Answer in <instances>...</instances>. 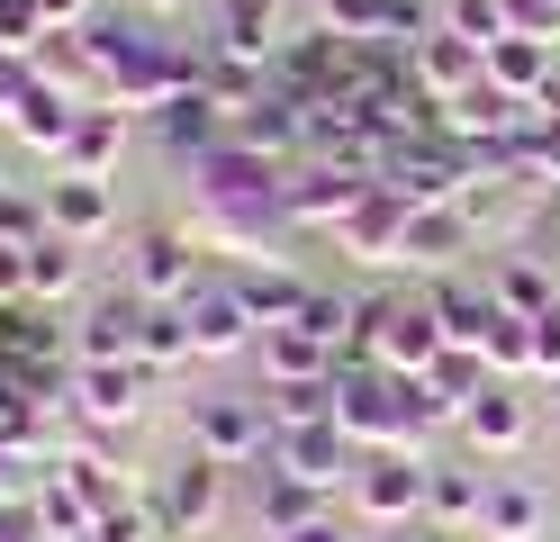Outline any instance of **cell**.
<instances>
[{
	"label": "cell",
	"mask_w": 560,
	"mask_h": 542,
	"mask_svg": "<svg viewBox=\"0 0 560 542\" xmlns=\"http://www.w3.org/2000/svg\"><path fill=\"white\" fill-rule=\"evenodd\" d=\"M82 36H91V64H100V100H109V108H136V118H145L154 100H172V91L190 82V55L172 46V36H154L145 19H127L118 0H109V10H100Z\"/></svg>",
	"instance_id": "obj_1"
},
{
	"label": "cell",
	"mask_w": 560,
	"mask_h": 542,
	"mask_svg": "<svg viewBox=\"0 0 560 542\" xmlns=\"http://www.w3.org/2000/svg\"><path fill=\"white\" fill-rule=\"evenodd\" d=\"M452 344H443V325H434V308H425V289H362V335H353V353L343 361H371V371H389V380H425L434 361H443Z\"/></svg>",
	"instance_id": "obj_2"
},
{
	"label": "cell",
	"mask_w": 560,
	"mask_h": 542,
	"mask_svg": "<svg viewBox=\"0 0 560 542\" xmlns=\"http://www.w3.org/2000/svg\"><path fill=\"white\" fill-rule=\"evenodd\" d=\"M425 488H434V452L425 443H407V452H362L353 470V524L371 533H407V524H425Z\"/></svg>",
	"instance_id": "obj_3"
},
{
	"label": "cell",
	"mask_w": 560,
	"mask_h": 542,
	"mask_svg": "<svg viewBox=\"0 0 560 542\" xmlns=\"http://www.w3.org/2000/svg\"><path fill=\"white\" fill-rule=\"evenodd\" d=\"M335 425L353 434V452H407L416 443L407 380L371 371V361H343V371H335Z\"/></svg>",
	"instance_id": "obj_4"
},
{
	"label": "cell",
	"mask_w": 560,
	"mask_h": 542,
	"mask_svg": "<svg viewBox=\"0 0 560 542\" xmlns=\"http://www.w3.org/2000/svg\"><path fill=\"white\" fill-rule=\"evenodd\" d=\"M190 452L218 461V470H262L271 461V407H262V389L190 397Z\"/></svg>",
	"instance_id": "obj_5"
},
{
	"label": "cell",
	"mask_w": 560,
	"mask_h": 542,
	"mask_svg": "<svg viewBox=\"0 0 560 542\" xmlns=\"http://www.w3.org/2000/svg\"><path fill=\"white\" fill-rule=\"evenodd\" d=\"M226 480L235 470H218V461H199V452H182L163 470V480L145 488V506H154V524H163V542H208L226 524Z\"/></svg>",
	"instance_id": "obj_6"
},
{
	"label": "cell",
	"mask_w": 560,
	"mask_h": 542,
	"mask_svg": "<svg viewBox=\"0 0 560 542\" xmlns=\"http://www.w3.org/2000/svg\"><path fill=\"white\" fill-rule=\"evenodd\" d=\"M199 280H208V253H199L190 227H136L127 235V289L145 308H182Z\"/></svg>",
	"instance_id": "obj_7"
},
{
	"label": "cell",
	"mask_w": 560,
	"mask_h": 542,
	"mask_svg": "<svg viewBox=\"0 0 560 542\" xmlns=\"http://www.w3.org/2000/svg\"><path fill=\"white\" fill-rule=\"evenodd\" d=\"M470 253H488L479 217H470L462 199H443V208H416V217H407L398 272H407V280H452V272H470Z\"/></svg>",
	"instance_id": "obj_8"
},
{
	"label": "cell",
	"mask_w": 560,
	"mask_h": 542,
	"mask_svg": "<svg viewBox=\"0 0 560 542\" xmlns=\"http://www.w3.org/2000/svg\"><path fill=\"white\" fill-rule=\"evenodd\" d=\"M271 470L307 480L317 497H343V488H353V470H362V452H353V434H343L335 416H317V425H271Z\"/></svg>",
	"instance_id": "obj_9"
},
{
	"label": "cell",
	"mask_w": 560,
	"mask_h": 542,
	"mask_svg": "<svg viewBox=\"0 0 560 542\" xmlns=\"http://www.w3.org/2000/svg\"><path fill=\"white\" fill-rule=\"evenodd\" d=\"M362 199H371V172H343V163H290V181H280L290 235H335Z\"/></svg>",
	"instance_id": "obj_10"
},
{
	"label": "cell",
	"mask_w": 560,
	"mask_h": 542,
	"mask_svg": "<svg viewBox=\"0 0 560 542\" xmlns=\"http://www.w3.org/2000/svg\"><path fill=\"white\" fill-rule=\"evenodd\" d=\"M182 325H190V361H254V344H262V325L235 308L226 272H208L190 299H182Z\"/></svg>",
	"instance_id": "obj_11"
},
{
	"label": "cell",
	"mask_w": 560,
	"mask_h": 542,
	"mask_svg": "<svg viewBox=\"0 0 560 542\" xmlns=\"http://www.w3.org/2000/svg\"><path fill=\"white\" fill-rule=\"evenodd\" d=\"M73 416L82 425H109V434H127L136 416H145V397H154V371L145 361H73Z\"/></svg>",
	"instance_id": "obj_12"
},
{
	"label": "cell",
	"mask_w": 560,
	"mask_h": 542,
	"mask_svg": "<svg viewBox=\"0 0 560 542\" xmlns=\"http://www.w3.org/2000/svg\"><path fill=\"white\" fill-rule=\"evenodd\" d=\"M534 434H542V397H524L515 380H488V389L470 397V416H462V443H470L479 461H515Z\"/></svg>",
	"instance_id": "obj_13"
},
{
	"label": "cell",
	"mask_w": 560,
	"mask_h": 542,
	"mask_svg": "<svg viewBox=\"0 0 560 542\" xmlns=\"http://www.w3.org/2000/svg\"><path fill=\"white\" fill-rule=\"evenodd\" d=\"M226 289H235V308L271 335V325H299V308H307L317 280H307L290 253H254V263H226Z\"/></svg>",
	"instance_id": "obj_14"
},
{
	"label": "cell",
	"mask_w": 560,
	"mask_h": 542,
	"mask_svg": "<svg viewBox=\"0 0 560 542\" xmlns=\"http://www.w3.org/2000/svg\"><path fill=\"white\" fill-rule=\"evenodd\" d=\"M443 10L425 0H317V27L343 36V46H416Z\"/></svg>",
	"instance_id": "obj_15"
},
{
	"label": "cell",
	"mask_w": 560,
	"mask_h": 542,
	"mask_svg": "<svg viewBox=\"0 0 560 542\" xmlns=\"http://www.w3.org/2000/svg\"><path fill=\"white\" fill-rule=\"evenodd\" d=\"M182 181H190V199H271L280 208V181H290V172L226 136V145H208L199 163H182Z\"/></svg>",
	"instance_id": "obj_16"
},
{
	"label": "cell",
	"mask_w": 560,
	"mask_h": 542,
	"mask_svg": "<svg viewBox=\"0 0 560 542\" xmlns=\"http://www.w3.org/2000/svg\"><path fill=\"white\" fill-rule=\"evenodd\" d=\"M136 127H145V145H163L172 163H199L208 145H226V108L208 100L199 82H182L172 100H154V108H145V118H136Z\"/></svg>",
	"instance_id": "obj_17"
},
{
	"label": "cell",
	"mask_w": 560,
	"mask_h": 542,
	"mask_svg": "<svg viewBox=\"0 0 560 542\" xmlns=\"http://www.w3.org/2000/svg\"><path fill=\"white\" fill-rule=\"evenodd\" d=\"M46 227L63 235V244H109L118 235V181H82V172H55L46 181Z\"/></svg>",
	"instance_id": "obj_18"
},
{
	"label": "cell",
	"mask_w": 560,
	"mask_h": 542,
	"mask_svg": "<svg viewBox=\"0 0 560 542\" xmlns=\"http://www.w3.org/2000/svg\"><path fill=\"white\" fill-rule=\"evenodd\" d=\"M136 325H145V299L118 280V289H91L73 308V361H136Z\"/></svg>",
	"instance_id": "obj_19"
},
{
	"label": "cell",
	"mask_w": 560,
	"mask_h": 542,
	"mask_svg": "<svg viewBox=\"0 0 560 542\" xmlns=\"http://www.w3.org/2000/svg\"><path fill=\"white\" fill-rule=\"evenodd\" d=\"M407 64H416V91H425L434 108H443V100H470V91L488 82V55L470 46V36H452L443 19H434V27L407 46Z\"/></svg>",
	"instance_id": "obj_20"
},
{
	"label": "cell",
	"mask_w": 560,
	"mask_h": 542,
	"mask_svg": "<svg viewBox=\"0 0 560 542\" xmlns=\"http://www.w3.org/2000/svg\"><path fill=\"white\" fill-rule=\"evenodd\" d=\"M479 542H551V488H534L524 470H488Z\"/></svg>",
	"instance_id": "obj_21"
},
{
	"label": "cell",
	"mask_w": 560,
	"mask_h": 542,
	"mask_svg": "<svg viewBox=\"0 0 560 542\" xmlns=\"http://www.w3.org/2000/svg\"><path fill=\"white\" fill-rule=\"evenodd\" d=\"M407 217H416V208H407L398 191H380V181H371V199H362V208L335 227V253H343V263H371V272H398Z\"/></svg>",
	"instance_id": "obj_22"
},
{
	"label": "cell",
	"mask_w": 560,
	"mask_h": 542,
	"mask_svg": "<svg viewBox=\"0 0 560 542\" xmlns=\"http://www.w3.org/2000/svg\"><path fill=\"white\" fill-rule=\"evenodd\" d=\"M208 46L218 55H244V64H280V46H290V10L280 0H218V19H208Z\"/></svg>",
	"instance_id": "obj_23"
},
{
	"label": "cell",
	"mask_w": 560,
	"mask_h": 542,
	"mask_svg": "<svg viewBox=\"0 0 560 542\" xmlns=\"http://www.w3.org/2000/svg\"><path fill=\"white\" fill-rule=\"evenodd\" d=\"M136 136H145V127H136V108H109V100H91L55 172H82V181H118V163H127V145H136Z\"/></svg>",
	"instance_id": "obj_24"
},
{
	"label": "cell",
	"mask_w": 560,
	"mask_h": 542,
	"mask_svg": "<svg viewBox=\"0 0 560 542\" xmlns=\"http://www.w3.org/2000/svg\"><path fill=\"white\" fill-rule=\"evenodd\" d=\"M551 55H560L551 36H498V46H488V91H506L515 108H542L560 91V64Z\"/></svg>",
	"instance_id": "obj_25"
},
{
	"label": "cell",
	"mask_w": 560,
	"mask_h": 542,
	"mask_svg": "<svg viewBox=\"0 0 560 542\" xmlns=\"http://www.w3.org/2000/svg\"><path fill=\"white\" fill-rule=\"evenodd\" d=\"M488 299L506 316H542V308H560V272L524 244H488Z\"/></svg>",
	"instance_id": "obj_26"
},
{
	"label": "cell",
	"mask_w": 560,
	"mask_h": 542,
	"mask_svg": "<svg viewBox=\"0 0 560 542\" xmlns=\"http://www.w3.org/2000/svg\"><path fill=\"white\" fill-rule=\"evenodd\" d=\"M425 308H434V325H443V344H452V353H479V344H488V325H498V299H488V280H479V272L425 280Z\"/></svg>",
	"instance_id": "obj_27"
},
{
	"label": "cell",
	"mask_w": 560,
	"mask_h": 542,
	"mask_svg": "<svg viewBox=\"0 0 560 542\" xmlns=\"http://www.w3.org/2000/svg\"><path fill=\"white\" fill-rule=\"evenodd\" d=\"M254 361H262V389H317V380L343 371V361L307 335V325H271V335L254 344Z\"/></svg>",
	"instance_id": "obj_28"
},
{
	"label": "cell",
	"mask_w": 560,
	"mask_h": 542,
	"mask_svg": "<svg viewBox=\"0 0 560 542\" xmlns=\"http://www.w3.org/2000/svg\"><path fill=\"white\" fill-rule=\"evenodd\" d=\"M326 506L335 497H317V488H307V480H290V470H254V497H244V516H254V533L262 542H280V533H299L307 516H326Z\"/></svg>",
	"instance_id": "obj_29"
},
{
	"label": "cell",
	"mask_w": 560,
	"mask_h": 542,
	"mask_svg": "<svg viewBox=\"0 0 560 542\" xmlns=\"http://www.w3.org/2000/svg\"><path fill=\"white\" fill-rule=\"evenodd\" d=\"M82 108L91 100H73V91H55V82H37V91H27V108H19V154H37L46 172L63 163V145H73V127H82Z\"/></svg>",
	"instance_id": "obj_30"
},
{
	"label": "cell",
	"mask_w": 560,
	"mask_h": 542,
	"mask_svg": "<svg viewBox=\"0 0 560 542\" xmlns=\"http://www.w3.org/2000/svg\"><path fill=\"white\" fill-rule=\"evenodd\" d=\"M27 299H37V308H82V299H91L82 244H63V235H37V244H27Z\"/></svg>",
	"instance_id": "obj_31"
},
{
	"label": "cell",
	"mask_w": 560,
	"mask_h": 542,
	"mask_svg": "<svg viewBox=\"0 0 560 542\" xmlns=\"http://www.w3.org/2000/svg\"><path fill=\"white\" fill-rule=\"evenodd\" d=\"M479 497H488V470H470V461H434V488H425V524L434 533H479Z\"/></svg>",
	"instance_id": "obj_32"
},
{
	"label": "cell",
	"mask_w": 560,
	"mask_h": 542,
	"mask_svg": "<svg viewBox=\"0 0 560 542\" xmlns=\"http://www.w3.org/2000/svg\"><path fill=\"white\" fill-rule=\"evenodd\" d=\"M27 506H37L46 542H91V533H100V516L82 506V488L63 480V470H37V480H27Z\"/></svg>",
	"instance_id": "obj_33"
},
{
	"label": "cell",
	"mask_w": 560,
	"mask_h": 542,
	"mask_svg": "<svg viewBox=\"0 0 560 542\" xmlns=\"http://www.w3.org/2000/svg\"><path fill=\"white\" fill-rule=\"evenodd\" d=\"M515 172L534 181V191H560V108H524L515 118Z\"/></svg>",
	"instance_id": "obj_34"
},
{
	"label": "cell",
	"mask_w": 560,
	"mask_h": 542,
	"mask_svg": "<svg viewBox=\"0 0 560 542\" xmlns=\"http://www.w3.org/2000/svg\"><path fill=\"white\" fill-rule=\"evenodd\" d=\"M136 361H145L154 380L199 371V361H190V325H182V308H145V325H136Z\"/></svg>",
	"instance_id": "obj_35"
},
{
	"label": "cell",
	"mask_w": 560,
	"mask_h": 542,
	"mask_svg": "<svg viewBox=\"0 0 560 542\" xmlns=\"http://www.w3.org/2000/svg\"><path fill=\"white\" fill-rule=\"evenodd\" d=\"M479 361H488V380H534V316H506V308H498Z\"/></svg>",
	"instance_id": "obj_36"
},
{
	"label": "cell",
	"mask_w": 560,
	"mask_h": 542,
	"mask_svg": "<svg viewBox=\"0 0 560 542\" xmlns=\"http://www.w3.org/2000/svg\"><path fill=\"white\" fill-rule=\"evenodd\" d=\"M37 235H55V227H46V191L0 181V244H37Z\"/></svg>",
	"instance_id": "obj_37"
},
{
	"label": "cell",
	"mask_w": 560,
	"mask_h": 542,
	"mask_svg": "<svg viewBox=\"0 0 560 542\" xmlns=\"http://www.w3.org/2000/svg\"><path fill=\"white\" fill-rule=\"evenodd\" d=\"M443 27H452V36H470L479 55L498 46V36H515V27H506V0H443Z\"/></svg>",
	"instance_id": "obj_38"
},
{
	"label": "cell",
	"mask_w": 560,
	"mask_h": 542,
	"mask_svg": "<svg viewBox=\"0 0 560 542\" xmlns=\"http://www.w3.org/2000/svg\"><path fill=\"white\" fill-rule=\"evenodd\" d=\"M46 10H37V0H0V55H37L46 46Z\"/></svg>",
	"instance_id": "obj_39"
},
{
	"label": "cell",
	"mask_w": 560,
	"mask_h": 542,
	"mask_svg": "<svg viewBox=\"0 0 560 542\" xmlns=\"http://www.w3.org/2000/svg\"><path fill=\"white\" fill-rule=\"evenodd\" d=\"M27 91H37V64H27V55H0V136L19 127V108H27Z\"/></svg>",
	"instance_id": "obj_40"
},
{
	"label": "cell",
	"mask_w": 560,
	"mask_h": 542,
	"mask_svg": "<svg viewBox=\"0 0 560 542\" xmlns=\"http://www.w3.org/2000/svg\"><path fill=\"white\" fill-rule=\"evenodd\" d=\"M506 27L515 36H551V46H560V0H506Z\"/></svg>",
	"instance_id": "obj_41"
},
{
	"label": "cell",
	"mask_w": 560,
	"mask_h": 542,
	"mask_svg": "<svg viewBox=\"0 0 560 542\" xmlns=\"http://www.w3.org/2000/svg\"><path fill=\"white\" fill-rule=\"evenodd\" d=\"M0 542H46V524H37V506H27V488H19V497H0Z\"/></svg>",
	"instance_id": "obj_42"
},
{
	"label": "cell",
	"mask_w": 560,
	"mask_h": 542,
	"mask_svg": "<svg viewBox=\"0 0 560 542\" xmlns=\"http://www.w3.org/2000/svg\"><path fill=\"white\" fill-rule=\"evenodd\" d=\"M0 308H27V244H0Z\"/></svg>",
	"instance_id": "obj_43"
},
{
	"label": "cell",
	"mask_w": 560,
	"mask_h": 542,
	"mask_svg": "<svg viewBox=\"0 0 560 542\" xmlns=\"http://www.w3.org/2000/svg\"><path fill=\"white\" fill-rule=\"evenodd\" d=\"M280 542H362V524H343L335 506H326V516H307L299 533H280Z\"/></svg>",
	"instance_id": "obj_44"
},
{
	"label": "cell",
	"mask_w": 560,
	"mask_h": 542,
	"mask_svg": "<svg viewBox=\"0 0 560 542\" xmlns=\"http://www.w3.org/2000/svg\"><path fill=\"white\" fill-rule=\"evenodd\" d=\"M37 10H46V27H91L109 0H37Z\"/></svg>",
	"instance_id": "obj_45"
},
{
	"label": "cell",
	"mask_w": 560,
	"mask_h": 542,
	"mask_svg": "<svg viewBox=\"0 0 560 542\" xmlns=\"http://www.w3.org/2000/svg\"><path fill=\"white\" fill-rule=\"evenodd\" d=\"M19 480H37V470H27V461H19L10 443H0V497H19Z\"/></svg>",
	"instance_id": "obj_46"
},
{
	"label": "cell",
	"mask_w": 560,
	"mask_h": 542,
	"mask_svg": "<svg viewBox=\"0 0 560 542\" xmlns=\"http://www.w3.org/2000/svg\"><path fill=\"white\" fill-rule=\"evenodd\" d=\"M380 542H452V533H434V524H407V533H380Z\"/></svg>",
	"instance_id": "obj_47"
},
{
	"label": "cell",
	"mask_w": 560,
	"mask_h": 542,
	"mask_svg": "<svg viewBox=\"0 0 560 542\" xmlns=\"http://www.w3.org/2000/svg\"><path fill=\"white\" fill-rule=\"evenodd\" d=\"M542 416H560V371H551V380H542Z\"/></svg>",
	"instance_id": "obj_48"
},
{
	"label": "cell",
	"mask_w": 560,
	"mask_h": 542,
	"mask_svg": "<svg viewBox=\"0 0 560 542\" xmlns=\"http://www.w3.org/2000/svg\"><path fill=\"white\" fill-rule=\"evenodd\" d=\"M145 10H190V0H145Z\"/></svg>",
	"instance_id": "obj_49"
},
{
	"label": "cell",
	"mask_w": 560,
	"mask_h": 542,
	"mask_svg": "<svg viewBox=\"0 0 560 542\" xmlns=\"http://www.w3.org/2000/svg\"><path fill=\"white\" fill-rule=\"evenodd\" d=\"M551 108H560V91H551Z\"/></svg>",
	"instance_id": "obj_50"
}]
</instances>
